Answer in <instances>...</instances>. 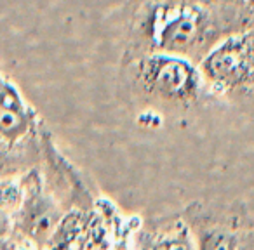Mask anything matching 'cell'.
<instances>
[{
  "label": "cell",
  "instance_id": "6da1fadb",
  "mask_svg": "<svg viewBox=\"0 0 254 250\" xmlns=\"http://www.w3.org/2000/svg\"><path fill=\"white\" fill-rule=\"evenodd\" d=\"M251 25H254V9L226 7L195 0L136 4L127 54L166 52L198 64L226 37Z\"/></svg>",
  "mask_w": 254,
  "mask_h": 250
},
{
  "label": "cell",
  "instance_id": "7a4b0ae2",
  "mask_svg": "<svg viewBox=\"0 0 254 250\" xmlns=\"http://www.w3.org/2000/svg\"><path fill=\"white\" fill-rule=\"evenodd\" d=\"M46 131L37 109L0 68V177L40 165Z\"/></svg>",
  "mask_w": 254,
  "mask_h": 250
},
{
  "label": "cell",
  "instance_id": "3957f363",
  "mask_svg": "<svg viewBox=\"0 0 254 250\" xmlns=\"http://www.w3.org/2000/svg\"><path fill=\"white\" fill-rule=\"evenodd\" d=\"M198 70L205 91L228 104L254 109V25L219 42Z\"/></svg>",
  "mask_w": 254,
  "mask_h": 250
},
{
  "label": "cell",
  "instance_id": "277c9868",
  "mask_svg": "<svg viewBox=\"0 0 254 250\" xmlns=\"http://www.w3.org/2000/svg\"><path fill=\"white\" fill-rule=\"evenodd\" d=\"M136 87L148 98L173 106H190L205 91L198 64L166 52L127 57Z\"/></svg>",
  "mask_w": 254,
  "mask_h": 250
},
{
  "label": "cell",
  "instance_id": "5b68a950",
  "mask_svg": "<svg viewBox=\"0 0 254 250\" xmlns=\"http://www.w3.org/2000/svg\"><path fill=\"white\" fill-rule=\"evenodd\" d=\"M23 183L25 198L12 217L14 235L44 250L66 212L46 186L40 167L23 172Z\"/></svg>",
  "mask_w": 254,
  "mask_h": 250
},
{
  "label": "cell",
  "instance_id": "8992f818",
  "mask_svg": "<svg viewBox=\"0 0 254 250\" xmlns=\"http://www.w3.org/2000/svg\"><path fill=\"white\" fill-rule=\"evenodd\" d=\"M185 221L197 250H254V228L240 214H205L202 208H188Z\"/></svg>",
  "mask_w": 254,
  "mask_h": 250
},
{
  "label": "cell",
  "instance_id": "52a82bcc",
  "mask_svg": "<svg viewBox=\"0 0 254 250\" xmlns=\"http://www.w3.org/2000/svg\"><path fill=\"white\" fill-rule=\"evenodd\" d=\"M129 250H197V245L188 222L181 217H171L139 226Z\"/></svg>",
  "mask_w": 254,
  "mask_h": 250
},
{
  "label": "cell",
  "instance_id": "ba28073f",
  "mask_svg": "<svg viewBox=\"0 0 254 250\" xmlns=\"http://www.w3.org/2000/svg\"><path fill=\"white\" fill-rule=\"evenodd\" d=\"M25 198V183L23 174L0 177V210L14 217Z\"/></svg>",
  "mask_w": 254,
  "mask_h": 250
},
{
  "label": "cell",
  "instance_id": "9c48e42d",
  "mask_svg": "<svg viewBox=\"0 0 254 250\" xmlns=\"http://www.w3.org/2000/svg\"><path fill=\"white\" fill-rule=\"evenodd\" d=\"M0 250H39V249H37L35 245H32L30 242L19 238V236H16L14 233H12V235L0 245Z\"/></svg>",
  "mask_w": 254,
  "mask_h": 250
},
{
  "label": "cell",
  "instance_id": "30bf717a",
  "mask_svg": "<svg viewBox=\"0 0 254 250\" xmlns=\"http://www.w3.org/2000/svg\"><path fill=\"white\" fill-rule=\"evenodd\" d=\"M204 4L226 5V7H240V9H254V0H195Z\"/></svg>",
  "mask_w": 254,
  "mask_h": 250
},
{
  "label": "cell",
  "instance_id": "8fae6325",
  "mask_svg": "<svg viewBox=\"0 0 254 250\" xmlns=\"http://www.w3.org/2000/svg\"><path fill=\"white\" fill-rule=\"evenodd\" d=\"M14 233V226H12V217L5 214L4 210H0V245Z\"/></svg>",
  "mask_w": 254,
  "mask_h": 250
},
{
  "label": "cell",
  "instance_id": "7c38bea8",
  "mask_svg": "<svg viewBox=\"0 0 254 250\" xmlns=\"http://www.w3.org/2000/svg\"><path fill=\"white\" fill-rule=\"evenodd\" d=\"M136 4H173V2H181V0H134Z\"/></svg>",
  "mask_w": 254,
  "mask_h": 250
}]
</instances>
